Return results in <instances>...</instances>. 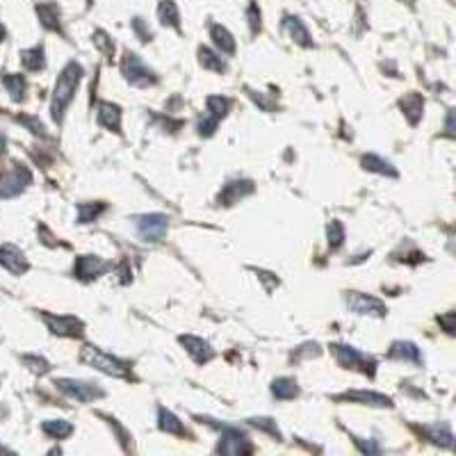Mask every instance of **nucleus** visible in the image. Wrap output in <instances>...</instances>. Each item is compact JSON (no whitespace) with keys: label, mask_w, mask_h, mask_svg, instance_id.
<instances>
[{"label":"nucleus","mask_w":456,"mask_h":456,"mask_svg":"<svg viewBox=\"0 0 456 456\" xmlns=\"http://www.w3.org/2000/svg\"><path fill=\"white\" fill-rule=\"evenodd\" d=\"M80 78H82V66L76 62L66 64L64 71L60 73V78H57L55 91H53V103H51V114L57 123L62 121L64 110L73 101V94H76V89L80 85Z\"/></svg>","instance_id":"f257e3e1"},{"label":"nucleus","mask_w":456,"mask_h":456,"mask_svg":"<svg viewBox=\"0 0 456 456\" xmlns=\"http://www.w3.org/2000/svg\"><path fill=\"white\" fill-rule=\"evenodd\" d=\"M80 359H82V363L91 365V368L101 370L103 375H110V377H128V368H126V365H123L121 361H117V359H112V356L103 354L101 349H96V347H91V345L82 347Z\"/></svg>","instance_id":"f03ea898"},{"label":"nucleus","mask_w":456,"mask_h":456,"mask_svg":"<svg viewBox=\"0 0 456 456\" xmlns=\"http://www.w3.org/2000/svg\"><path fill=\"white\" fill-rule=\"evenodd\" d=\"M123 76L135 87H148L155 82V73L148 69V66L139 60L135 53H126L123 55Z\"/></svg>","instance_id":"7ed1b4c3"},{"label":"nucleus","mask_w":456,"mask_h":456,"mask_svg":"<svg viewBox=\"0 0 456 456\" xmlns=\"http://www.w3.org/2000/svg\"><path fill=\"white\" fill-rule=\"evenodd\" d=\"M137 226V235L144 239V242H160V239L167 235V217L164 214H142L135 221Z\"/></svg>","instance_id":"20e7f679"},{"label":"nucleus","mask_w":456,"mask_h":456,"mask_svg":"<svg viewBox=\"0 0 456 456\" xmlns=\"http://www.w3.org/2000/svg\"><path fill=\"white\" fill-rule=\"evenodd\" d=\"M55 386L60 388L64 395H69L71 400L78 402H94L98 397H103V391L98 386H91L87 381H78V379H57Z\"/></svg>","instance_id":"39448f33"},{"label":"nucleus","mask_w":456,"mask_h":456,"mask_svg":"<svg viewBox=\"0 0 456 456\" xmlns=\"http://www.w3.org/2000/svg\"><path fill=\"white\" fill-rule=\"evenodd\" d=\"M219 454H251L253 447L249 443V438L237 429H226L221 434V441L217 447Z\"/></svg>","instance_id":"423d86ee"},{"label":"nucleus","mask_w":456,"mask_h":456,"mask_svg":"<svg viewBox=\"0 0 456 456\" xmlns=\"http://www.w3.org/2000/svg\"><path fill=\"white\" fill-rule=\"evenodd\" d=\"M347 304H349V308L359 315H375V317H384L386 315L384 304L375 299V297H368V294H361V292L347 294Z\"/></svg>","instance_id":"0eeeda50"},{"label":"nucleus","mask_w":456,"mask_h":456,"mask_svg":"<svg viewBox=\"0 0 456 456\" xmlns=\"http://www.w3.org/2000/svg\"><path fill=\"white\" fill-rule=\"evenodd\" d=\"M333 352L338 356V361L343 368H361L363 372H370L375 375V363L368 361L361 352H356L354 347H347V345H336Z\"/></svg>","instance_id":"6e6552de"},{"label":"nucleus","mask_w":456,"mask_h":456,"mask_svg":"<svg viewBox=\"0 0 456 456\" xmlns=\"http://www.w3.org/2000/svg\"><path fill=\"white\" fill-rule=\"evenodd\" d=\"M28 182H30V171L26 167H21V164H16L10 176L3 178V182H0V196L12 198L16 194H21Z\"/></svg>","instance_id":"1a4fd4ad"},{"label":"nucleus","mask_w":456,"mask_h":456,"mask_svg":"<svg viewBox=\"0 0 456 456\" xmlns=\"http://www.w3.org/2000/svg\"><path fill=\"white\" fill-rule=\"evenodd\" d=\"M0 265L7 267L12 274H23L28 272V260L14 244H3L0 246Z\"/></svg>","instance_id":"9d476101"},{"label":"nucleus","mask_w":456,"mask_h":456,"mask_svg":"<svg viewBox=\"0 0 456 456\" xmlns=\"http://www.w3.org/2000/svg\"><path fill=\"white\" fill-rule=\"evenodd\" d=\"M48 329L51 333L55 336H69V338H76L82 333V324L76 317H53V315H44Z\"/></svg>","instance_id":"9b49d317"},{"label":"nucleus","mask_w":456,"mask_h":456,"mask_svg":"<svg viewBox=\"0 0 456 456\" xmlns=\"http://www.w3.org/2000/svg\"><path fill=\"white\" fill-rule=\"evenodd\" d=\"M105 269H107V262L98 258V255H80L73 272H76L78 278L91 281V278H96L98 274H103Z\"/></svg>","instance_id":"f8f14e48"},{"label":"nucleus","mask_w":456,"mask_h":456,"mask_svg":"<svg viewBox=\"0 0 456 456\" xmlns=\"http://www.w3.org/2000/svg\"><path fill=\"white\" fill-rule=\"evenodd\" d=\"M253 192V182L251 180H230L228 185H223V192L219 194V203L230 205L237 203L239 198H244L246 194Z\"/></svg>","instance_id":"ddd939ff"},{"label":"nucleus","mask_w":456,"mask_h":456,"mask_svg":"<svg viewBox=\"0 0 456 456\" xmlns=\"http://www.w3.org/2000/svg\"><path fill=\"white\" fill-rule=\"evenodd\" d=\"M180 343L185 345L187 354L192 356L196 363L203 365V363H208L212 359V349H210V345L205 343V340L194 338V336H180Z\"/></svg>","instance_id":"4468645a"},{"label":"nucleus","mask_w":456,"mask_h":456,"mask_svg":"<svg viewBox=\"0 0 456 456\" xmlns=\"http://www.w3.org/2000/svg\"><path fill=\"white\" fill-rule=\"evenodd\" d=\"M98 123L107 130L121 132V107L112 103H101L98 105Z\"/></svg>","instance_id":"2eb2a0df"},{"label":"nucleus","mask_w":456,"mask_h":456,"mask_svg":"<svg viewBox=\"0 0 456 456\" xmlns=\"http://www.w3.org/2000/svg\"><path fill=\"white\" fill-rule=\"evenodd\" d=\"M402 110L406 114V119H409V123H416L422 119V110H425V98H422L420 94H409V96H404L402 98Z\"/></svg>","instance_id":"dca6fc26"},{"label":"nucleus","mask_w":456,"mask_h":456,"mask_svg":"<svg viewBox=\"0 0 456 456\" xmlns=\"http://www.w3.org/2000/svg\"><path fill=\"white\" fill-rule=\"evenodd\" d=\"M37 16L41 21V26L48 30H60V10H57L55 3H39L37 5Z\"/></svg>","instance_id":"f3484780"},{"label":"nucleus","mask_w":456,"mask_h":456,"mask_svg":"<svg viewBox=\"0 0 456 456\" xmlns=\"http://www.w3.org/2000/svg\"><path fill=\"white\" fill-rule=\"evenodd\" d=\"M345 400H356L361 404H368V406H379V409H388V406H393L391 397L386 395H379V393H368V391H352L345 395Z\"/></svg>","instance_id":"a211bd4d"},{"label":"nucleus","mask_w":456,"mask_h":456,"mask_svg":"<svg viewBox=\"0 0 456 456\" xmlns=\"http://www.w3.org/2000/svg\"><path fill=\"white\" fill-rule=\"evenodd\" d=\"M391 359L397 361H409V363H422V354L413 343H395L391 347Z\"/></svg>","instance_id":"6ab92c4d"},{"label":"nucleus","mask_w":456,"mask_h":456,"mask_svg":"<svg viewBox=\"0 0 456 456\" xmlns=\"http://www.w3.org/2000/svg\"><path fill=\"white\" fill-rule=\"evenodd\" d=\"M285 28L290 32V37H292L299 46H306V48L313 46V39L308 35V30H306V26L301 23V19H297V16H288V19H285Z\"/></svg>","instance_id":"aec40b11"},{"label":"nucleus","mask_w":456,"mask_h":456,"mask_svg":"<svg viewBox=\"0 0 456 456\" xmlns=\"http://www.w3.org/2000/svg\"><path fill=\"white\" fill-rule=\"evenodd\" d=\"M272 393L276 400H294L297 395H299V388H297V381L294 379H276L272 384Z\"/></svg>","instance_id":"412c9836"},{"label":"nucleus","mask_w":456,"mask_h":456,"mask_svg":"<svg viewBox=\"0 0 456 456\" xmlns=\"http://www.w3.org/2000/svg\"><path fill=\"white\" fill-rule=\"evenodd\" d=\"M363 167L368 171L384 173V176H391V178L397 176V169L393 167V164L388 160H384V157H379V155H365L363 157Z\"/></svg>","instance_id":"4be33fe9"},{"label":"nucleus","mask_w":456,"mask_h":456,"mask_svg":"<svg viewBox=\"0 0 456 456\" xmlns=\"http://www.w3.org/2000/svg\"><path fill=\"white\" fill-rule=\"evenodd\" d=\"M212 39H214V44H217V48L223 53V55H233L235 53V39L233 35L226 30V28H221V26H212Z\"/></svg>","instance_id":"5701e85b"},{"label":"nucleus","mask_w":456,"mask_h":456,"mask_svg":"<svg viewBox=\"0 0 456 456\" xmlns=\"http://www.w3.org/2000/svg\"><path fill=\"white\" fill-rule=\"evenodd\" d=\"M3 82H5L7 91H10L12 101L16 103L23 101V96H26V80H23V76H19V73H5Z\"/></svg>","instance_id":"b1692460"},{"label":"nucleus","mask_w":456,"mask_h":456,"mask_svg":"<svg viewBox=\"0 0 456 456\" xmlns=\"http://www.w3.org/2000/svg\"><path fill=\"white\" fill-rule=\"evenodd\" d=\"M44 434L51 436V438H57V441H62V438H69L73 434V425L66 420H46L44 422Z\"/></svg>","instance_id":"393cba45"},{"label":"nucleus","mask_w":456,"mask_h":456,"mask_svg":"<svg viewBox=\"0 0 456 456\" xmlns=\"http://www.w3.org/2000/svg\"><path fill=\"white\" fill-rule=\"evenodd\" d=\"M21 62H23V66H26L28 71H41V69L46 66L44 48L35 46V48H30V51H23V53H21Z\"/></svg>","instance_id":"a878e982"},{"label":"nucleus","mask_w":456,"mask_h":456,"mask_svg":"<svg viewBox=\"0 0 456 456\" xmlns=\"http://www.w3.org/2000/svg\"><path fill=\"white\" fill-rule=\"evenodd\" d=\"M157 16H160L162 26H171L178 28L180 26V16H178V7L171 3V0H162L160 7H157Z\"/></svg>","instance_id":"bb28decb"},{"label":"nucleus","mask_w":456,"mask_h":456,"mask_svg":"<svg viewBox=\"0 0 456 456\" xmlns=\"http://www.w3.org/2000/svg\"><path fill=\"white\" fill-rule=\"evenodd\" d=\"M425 434H427L434 443H438V445H445V447H452V445H454L452 429L447 427V425H431V427H425Z\"/></svg>","instance_id":"cd10ccee"},{"label":"nucleus","mask_w":456,"mask_h":456,"mask_svg":"<svg viewBox=\"0 0 456 456\" xmlns=\"http://www.w3.org/2000/svg\"><path fill=\"white\" fill-rule=\"evenodd\" d=\"M160 429L167 431V434H173V436H182L185 434V429H182V422L173 416L171 411L167 409H160Z\"/></svg>","instance_id":"c85d7f7f"},{"label":"nucleus","mask_w":456,"mask_h":456,"mask_svg":"<svg viewBox=\"0 0 456 456\" xmlns=\"http://www.w3.org/2000/svg\"><path fill=\"white\" fill-rule=\"evenodd\" d=\"M198 62H201L203 69H210V71H217V73L226 71V64H223V60L214 55L210 48H201V51H198Z\"/></svg>","instance_id":"c756f323"},{"label":"nucleus","mask_w":456,"mask_h":456,"mask_svg":"<svg viewBox=\"0 0 456 456\" xmlns=\"http://www.w3.org/2000/svg\"><path fill=\"white\" fill-rule=\"evenodd\" d=\"M205 105H208V117H210V119L221 121L223 117H226V112H228V98H221V96H208V101H205Z\"/></svg>","instance_id":"7c9ffc66"},{"label":"nucleus","mask_w":456,"mask_h":456,"mask_svg":"<svg viewBox=\"0 0 456 456\" xmlns=\"http://www.w3.org/2000/svg\"><path fill=\"white\" fill-rule=\"evenodd\" d=\"M105 210V203H80L78 205V221L80 223H89V221H94L98 214H101Z\"/></svg>","instance_id":"2f4dec72"},{"label":"nucleus","mask_w":456,"mask_h":456,"mask_svg":"<svg viewBox=\"0 0 456 456\" xmlns=\"http://www.w3.org/2000/svg\"><path fill=\"white\" fill-rule=\"evenodd\" d=\"M329 244H331V249H338L340 244H343V239H345V228H343V223L340 221H331L329 223Z\"/></svg>","instance_id":"473e14b6"},{"label":"nucleus","mask_w":456,"mask_h":456,"mask_svg":"<svg viewBox=\"0 0 456 456\" xmlns=\"http://www.w3.org/2000/svg\"><path fill=\"white\" fill-rule=\"evenodd\" d=\"M251 425L258 427V429H262V431H267V434L274 436V438H281V431H278V427H276V422L269 420V418H253Z\"/></svg>","instance_id":"72a5a7b5"},{"label":"nucleus","mask_w":456,"mask_h":456,"mask_svg":"<svg viewBox=\"0 0 456 456\" xmlns=\"http://www.w3.org/2000/svg\"><path fill=\"white\" fill-rule=\"evenodd\" d=\"M94 37H96V39H94V44H96L98 48H101V51H103L107 57H112V53H114V44H112V39L107 37L103 30H98Z\"/></svg>","instance_id":"f704fd0d"},{"label":"nucleus","mask_w":456,"mask_h":456,"mask_svg":"<svg viewBox=\"0 0 456 456\" xmlns=\"http://www.w3.org/2000/svg\"><path fill=\"white\" fill-rule=\"evenodd\" d=\"M19 121L21 123H26V126L35 132V135H39V137H44L46 132H44V123H41L39 119H35V117H19Z\"/></svg>","instance_id":"c9c22d12"},{"label":"nucleus","mask_w":456,"mask_h":456,"mask_svg":"<svg viewBox=\"0 0 456 456\" xmlns=\"http://www.w3.org/2000/svg\"><path fill=\"white\" fill-rule=\"evenodd\" d=\"M23 363L30 365V368L35 370V372H39V375L48 372V363H46L44 359H37V356H26V359H23Z\"/></svg>","instance_id":"e433bc0d"},{"label":"nucleus","mask_w":456,"mask_h":456,"mask_svg":"<svg viewBox=\"0 0 456 456\" xmlns=\"http://www.w3.org/2000/svg\"><path fill=\"white\" fill-rule=\"evenodd\" d=\"M249 26H251L253 35L260 30V12H258V7H255V5L249 7Z\"/></svg>","instance_id":"4c0bfd02"},{"label":"nucleus","mask_w":456,"mask_h":456,"mask_svg":"<svg viewBox=\"0 0 456 456\" xmlns=\"http://www.w3.org/2000/svg\"><path fill=\"white\" fill-rule=\"evenodd\" d=\"M454 320H456V315H454V313H447L445 317H441L438 322H441V324H445L447 333H454Z\"/></svg>","instance_id":"58836bf2"},{"label":"nucleus","mask_w":456,"mask_h":456,"mask_svg":"<svg viewBox=\"0 0 456 456\" xmlns=\"http://www.w3.org/2000/svg\"><path fill=\"white\" fill-rule=\"evenodd\" d=\"M132 26H135L137 35L142 37V41H148V37H151V32H146V30H144V26H142V19H135V21H132Z\"/></svg>","instance_id":"ea45409f"},{"label":"nucleus","mask_w":456,"mask_h":456,"mask_svg":"<svg viewBox=\"0 0 456 456\" xmlns=\"http://www.w3.org/2000/svg\"><path fill=\"white\" fill-rule=\"evenodd\" d=\"M447 132H450V135L454 132V128H452V112H450V117H447Z\"/></svg>","instance_id":"a19ab883"},{"label":"nucleus","mask_w":456,"mask_h":456,"mask_svg":"<svg viewBox=\"0 0 456 456\" xmlns=\"http://www.w3.org/2000/svg\"><path fill=\"white\" fill-rule=\"evenodd\" d=\"M3 151H5V137L0 135V153H3Z\"/></svg>","instance_id":"79ce46f5"},{"label":"nucleus","mask_w":456,"mask_h":456,"mask_svg":"<svg viewBox=\"0 0 456 456\" xmlns=\"http://www.w3.org/2000/svg\"><path fill=\"white\" fill-rule=\"evenodd\" d=\"M3 39H5V28L0 26V41H3Z\"/></svg>","instance_id":"37998d69"}]
</instances>
